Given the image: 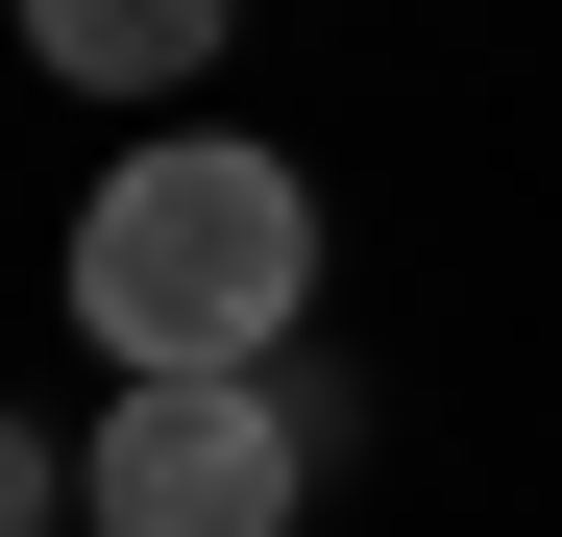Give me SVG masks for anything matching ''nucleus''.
Here are the masks:
<instances>
[{
    "mask_svg": "<svg viewBox=\"0 0 562 537\" xmlns=\"http://www.w3.org/2000/svg\"><path fill=\"white\" fill-rule=\"evenodd\" d=\"M294 489H318V391L294 367H123V415L74 439L99 537H294Z\"/></svg>",
    "mask_w": 562,
    "mask_h": 537,
    "instance_id": "2",
    "label": "nucleus"
},
{
    "mask_svg": "<svg viewBox=\"0 0 562 537\" xmlns=\"http://www.w3.org/2000/svg\"><path fill=\"white\" fill-rule=\"evenodd\" d=\"M74 318L123 342V367H294L318 318V196L221 123H171L99 171V220H74Z\"/></svg>",
    "mask_w": 562,
    "mask_h": 537,
    "instance_id": "1",
    "label": "nucleus"
},
{
    "mask_svg": "<svg viewBox=\"0 0 562 537\" xmlns=\"http://www.w3.org/2000/svg\"><path fill=\"white\" fill-rule=\"evenodd\" d=\"M25 49L74 73V99H196V73H221V0H25Z\"/></svg>",
    "mask_w": 562,
    "mask_h": 537,
    "instance_id": "3",
    "label": "nucleus"
},
{
    "mask_svg": "<svg viewBox=\"0 0 562 537\" xmlns=\"http://www.w3.org/2000/svg\"><path fill=\"white\" fill-rule=\"evenodd\" d=\"M49 537H99V513H49Z\"/></svg>",
    "mask_w": 562,
    "mask_h": 537,
    "instance_id": "4",
    "label": "nucleus"
}]
</instances>
